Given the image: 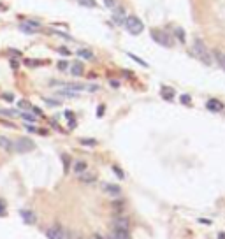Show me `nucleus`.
Returning a JSON list of instances; mask_svg holds the SVG:
<instances>
[{
  "label": "nucleus",
  "instance_id": "obj_1",
  "mask_svg": "<svg viewBox=\"0 0 225 239\" xmlns=\"http://www.w3.org/2000/svg\"><path fill=\"white\" fill-rule=\"evenodd\" d=\"M194 55H195L201 62H204L206 65H211V63H213V60H211V53L208 51L206 44H204L201 39H195V42H194Z\"/></svg>",
  "mask_w": 225,
  "mask_h": 239
},
{
  "label": "nucleus",
  "instance_id": "obj_2",
  "mask_svg": "<svg viewBox=\"0 0 225 239\" xmlns=\"http://www.w3.org/2000/svg\"><path fill=\"white\" fill-rule=\"evenodd\" d=\"M125 26H127V30H128L130 33H134V35H139V33L144 30V25H143V21H141L137 16H127V18H125Z\"/></svg>",
  "mask_w": 225,
  "mask_h": 239
},
{
  "label": "nucleus",
  "instance_id": "obj_3",
  "mask_svg": "<svg viewBox=\"0 0 225 239\" xmlns=\"http://www.w3.org/2000/svg\"><path fill=\"white\" fill-rule=\"evenodd\" d=\"M151 39H153L157 44L164 46V48H171V46H172V39H171V37H169V33H167V32H164V30H157V28H153V30H151Z\"/></svg>",
  "mask_w": 225,
  "mask_h": 239
},
{
  "label": "nucleus",
  "instance_id": "obj_4",
  "mask_svg": "<svg viewBox=\"0 0 225 239\" xmlns=\"http://www.w3.org/2000/svg\"><path fill=\"white\" fill-rule=\"evenodd\" d=\"M33 148H35V143L28 137H19L14 143V150L18 153H30V151H33Z\"/></svg>",
  "mask_w": 225,
  "mask_h": 239
},
{
  "label": "nucleus",
  "instance_id": "obj_5",
  "mask_svg": "<svg viewBox=\"0 0 225 239\" xmlns=\"http://www.w3.org/2000/svg\"><path fill=\"white\" fill-rule=\"evenodd\" d=\"M46 238L48 239H65L67 238V230L62 227V223H55L46 230Z\"/></svg>",
  "mask_w": 225,
  "mask_h": 239
},
{
  "label": "nucleus",
  "instance_id": "obj_6",
  "mask_svg": "<svg viewBox=\"0 0 225 239\" xmlns=\"http://www.w3.org/2000/svg\"><path fill=\"white\" fill-rule=\"evenodd\" d=\"M113 229H120V230H130V220L127 216H114L111 222Z\"/></svg>",
  "mask_w": 225,
  "mask_h": 239
},
{
  "label": "nucleus",
  "instance_id": "obj_7",
  "mask_svg": "<svg viewBox=\"0 0 225 239\" xmlns=\"http://www.w3.org/2000/svg\"><path fill=\"white\" fill-rule=\"evenodd\" d=\"M102 190H104V194H107V195H111V197H120V195H121V188H120V185L104 183V185H102Z\"/></svg>",
  "mask_w": 225,
  "mask_h": 239
},
{
  "label": "nucleus",
  "instance_id": "obj_8",
  "mask_svg": "<svg viewBox=\"0 0 225 239\" xmlns=\"http://www.w3.org/2000/svg\"><path fill=\"white\" fill-rule=\"evenodd\" d=\"M18 213H19V216L23 218V222H25L26 225H32V223L37 222V215H35L32 209H19Z\"/></svg>",
  "mask_w": 225,
  "mask_h": 239
},
{
  "label": "nucleus",
  "instance_id": "obj_9",
  "mask_svg": "<svg viewBox=\"0 0 225 239\" xmlns=\"http://www.w3.org/2000/svg\"><path fill=\"white\" fill-rule=\"evenodd\" d=\"M107 239H132V238H130V230H120V229H113V232L107 236Z\"/></svg>",
  "mask_w": 225,
  "mask_h": 239
},
{
  "label": "nucleus",
  "instance_id": "obj_10",
  "mask_svg": "<svg viewBox=\"0 0 225 239\" xmlns=\"http://www.w3.org/2000/svg\"><path fill=\"white\" fill-rule=\"evenodd\" d=\"M160 95H162V99H165V100H172L174 95H176V91H174V88L162 84V86H160Z\"/></svg>",
  "mask_w": 225,
  "mask_h": 239
},
{
  "label": "nucleus",
  "instance_id": "obj_11",
  "mask_svg": "<svg viewBox=\"0 0 225 239\" xmlns=\"http://www.w3.org/2000/svg\"><path fill=\"white\" fill-rule=\"evenodd\" d=\"M79 95V91H74V90H69V88H62L56 91V97H65V99H76Z\"/></svg>",
  "mask_w": 225,
  "mask_h": 239
},
{
  "label": "nucleus",
  "instance_id": "obj_12",
  "mask_svg": "<svg viewBox=\"0 0 225 239\" xmlns=\"http://www.w3.org/2000/svg\"><path fill=\"white\" fill-rule=\"evenodd\" d=\"M206 107H208L209 111H213V113H218V111H222V109H224V104H222V102H218L216 99H209V100H208V104H206Z\"/></svg>",
  "mask_w": 225,
  "mask_h": 239
},
{
  "label": "nucleus",
  "instance_id": "obj_13",
  "mask_svg": "<svg viewBox=\"0 0 225 239\" xmlns=\"http://www.w3.org/2000/svg\"><path fill=\"white\" fill-rule=\"evenodd\" d=\"M0 148H2V150H5V151H12V150H14V143H12L9 137L0 135Z\"/></svg>",
  "mask_w": 225,
  "mask_h": 239
},
{
  "label": "nucleus",
  "instance_id": "obj_14",
  "mask_svg": "<svg viewBox=\"0 0 225 239\" xmlns=\"http://www.w3.org/2000/svg\"><path fill=\"white\" fill-rule=\"evenodd\" d=\"M72 169H74V172H76V174H83V172H86L88 164H86V162H83V160H77V162H74Z\"/></svg>",
  "mask_w": 225,
  "mask_h": 239
},
{
  "label": "nucleus",
  "instance_id": "obj_15",
  "mask_svg": "<svg viewBox=\"0 0 225 239\" xmlns=\"http://www.w3.org/2000/svg\"><path fill=\"white\" fill-rule=\"evenodd\" d=\"M83 72H84V67H83L81 62H76V63L70 65V74L72 76H83Z\"/></svg>",
  "mask_w": 225,
  "mask_h": 239
},
{
  "label": "nucleus",
  "instance_id": "obj_16",
  "mask_svg": "<svg viewBox=\"0 0 225 239\" xmlns=\"http://www.w3.org/2000/svg\"><path fill=\"white\" fill-rule=\"evenodd\" d=\"M76 55H77L79 58H84V60H93V53H92L90 49H84V48L77 49V51H76Z\"/></svg>",
  "mask_w": 225,
  "mask_h": 239
},
{
  "label": "nucleus",
  "instance_id": "obj_17",
  "mask_svg": "<svg viewBox=\"0 0 225 239\" xmlns=\"http://www.w3.org/2000/svg\"><path fill=\"white\" fill-rule=\"evenodd\" d=\"M174 35H176V39H178L180 44H187V35H185V30H183V28H176V30H174Z\"/></svg>",
  "mask_w": 225,
  "mask_h": 239
},
{
  "label": "nucleus",
  "instance_id": "obj_18",
  "mask_svg": "<svg viewBox=\"0 0 225 239\" xmlns=\"http://www.w3.org/2000/svg\"><path fill=\"white\" fill-rule=\"evenodd\" d=\"M19 30H21L23 33H28V35H32V33H35V32H37V30H35L33 26H30L26 21H23V23L19 25Z\"/></svg>",
  "mask_w": 225,
  "mask_h": 239
},
{
  "label": "nucleus",
  "instance_id": "obj_19",
  "mask_svg": "<svg viewBox=\"0 0 225 239\" xmlns=\"http://www.w3.org/2000/svg\"><path fill=\"white\" fill-rule=\"evenodd\" d=\"M0 116L16 118V116H19V113H18V111H14V109H0Z\"/></svg>",
  "mask_w": 225,
  "mask_h": 239
},
{
  "label": "nucleus",
  "instance_id": "obj_20",
  "mask_svg": "<svg viewBox=\"0 0 225 239\" xmlns=\"http://www.w3.org/2000/svg\"><path fill=\"white\" fill-rule=\"evenodd\" d=\"M213 56L216 58V62H218V65H220V67H222V69H224V70H225V55H222L220 51H215V53H213Z\"/></svg>",
  "mask_w": 225,
  "mask_h": 239
},
{
  "label": "nucleus",
  "instance_id": "obj_21",
  "mask_svg": "<svg viewBox=\"0 0 225 239\" xmlns=\"http://www.w3.org/2000/svg\"><path fill=\"white\" fill-rule=\"evenodd\" d=\"M79 179L83 183H95V174H79Z\"/></svg>",
  "mask_w": 225,
  "mask_h": 239
},
{
  "label": "nucleus",
  "instance_id": "obj_22",
  "mask_svg": "<svg viewBox=\"0 0 225 239\" xmlns=\"http://www.w3.org/2000/svg\"><path fill=\"white\" fill-rule=\"evenodd\" d=\"M128 58H132V60H134V62H137V63H139V65H141V67H148V63H146V62H144V60H141V58H139V56H136V55H132V53H128Z\"/></svg>",
  "mask_w": 225,
  "mask_h": 239
},
{
  "label": "nucleus",
  "instance_id": "obj_23",
  "mask_svg": "<svg viewBox=\"0 0 225 239\" xmlns=\"http://www.w3.org/2000/svg\"><path fill=\"white\" fill-rule=\"evenodd\" d=\"M42 100H44L48 106H51V107H58V106H60V100H55V99H48V97H44Z\"/></svg>",
  "mask_w": 225,
  "mask_h": 239
},
{
  "label": "nucleus",
  "instance_id": "obj_24",
  "mask_svg": "<svg viewBox=\"0 0 225 239\" xmlns=\"http://www.w3.org/2000/svg\"><path fill=\"white\" fill-rule=\"evenodd\" d=\"M18 106H19V109H25V111H30V109H32V104H30L28 100H19Z\"/></svg>",
  "mask_w": 225,
  "mask_h": 239
},
{
  "label": "nucleus",
  "instance_id": "obj_25",
  "mask_svg": "<svg viewBox=\"0 0 225 239\" xmlns=\"http://www.w3.org/2000/svg\"><path fill=\"white\" fill-rule=\"evenodd\" d=\"M19 116H21L23 120L30 121V123H33V121H35V114H30V113H19Z\"/></svg>",
  "mask_w": 225,
  "mask_h": 239
},
{
  "label": "nucleus",
  "instance_id": "obj_26",
  "mask_svg": "<svg viewBox=\"0 0 225 239\" xmlns=\"http://www.w3.org/2000/svg\"><path fill=\"white\" fill-rule=\"evenodd\" d=\"M62 162H63V171H69V167H70V157L69 155H62Z\"/></svg>",
  "mask_w": 225,
  "mask_h": 239
},
{
  "label": "nucleus",
  "instance_id": "obj_27",
  "mask_svg": "<svg viewBox=\"0 0 225 239\" xmlns=\"http://www.w3.org/2000/svg\"><path fill=\"white\" fill-rule=\"evenodd\" d=\"M7 215V204L4 199H0V216H5Z\"/></svg>",
  "mask_w": 225,
  "mask_h": 239
},
{
  "label": "nucleus",
  "instance_id": "obj_28",
  "mask_svg": "<svg viewBox=\"0 0 225 239\" xmlns=\"http://www.w3.org/2000/svg\"><path fill=\"white\" fill-rule=\"evenodd\" d=\"M180 100H181V104H185V106H190V104H192V99H190V95H187V93L181 95Z\"/></svg>",
  "mask_w": 225,
  "mask_h": 239
},
{
  "label": "nucleus",
  "instance_id": "obj_29",
  "mask_svg": "<svg viewBox=\"0 0 225 239\" xmlns=\"http://www.w3.org/2000/svg\"><path fill=\"white\" fill-rule=\"evenodd\" d=\"M113 172H114V174H116V176H118L120 179H123V178H125V174H123V171H121V169H120L118 165H113Z\"/></svg>",
  "mask_w": 225,
  "mask_h": 239
},
{
  "label": "nucleus",
  "instance_id": "obj_30",
  "mask_svg": "<svg viewBox=\"0 0 225 239\" xmlns=\"http://www.w3.org/2000/svg\"><path fill=\"white\" fill-rule=\"evenodd\" d=\"M79 4H81V5H84V7H97L95 0H79Z\"/></svg>",
  "mask_w": 225,
  "mask_h": 239
},
{
  "label": "nucleus",
  "instance_id": "obj_31",
  "mask_svg": "<svg viewBox=\"0 0 225 239\" xmlns=\"http://www.w3.org/2000/svg\"><path fill=\"white\" fill-rule=\"evenodd\" d=\"M81 144H84V146H95L97 141L95 139H81Z\"/></svg>",
  "mask_w": 225,
  "mask_h": 239
},
{
  "label": "nucleus",
  "instance_id": "obj_32",
  "mask_svg": "<svg viewBox=\"0 0 225 239\" xmlns=\"http://www.w3.org/2000/svg\"><path fill=\"white\" fill-rule=\"evenodd\" d=\"M113 209H114V211H121V209H123V201H116V202H113Z\"/></svg>",
  "mask_w": 225,
  "mask_h": 239
},
{
  "label": "nucleus",
  "instance_id": "obj_33",
  "mask_svg": "<svg viewBox=\"0 0 225 239\" xmlns=\"http://www.w3.org/2000/svg\"><path fill=\"white\" fill-rule=\"evenodd\" d=\"M2 99H4L5 102H12V100H14V95H12V93H4Z\"/></svg>",
  "mask_w": 225,
  "mask_h": 239
},
{
  "label": "nucleus",
  "instance_id": "obj_34",
  "mask_svg": "<svg viewBox=\"0 0 225 239\" xmlns=\"http://www.w3.org/2000/svg\"><path fill=\"white\" fill-rule=\"evenodd\" d=\"M67 67H69V63H67L65 60H62V62H58V69H60V70H67Z\"/></svg>",
  "mask_w": 225,
  "mask_h": 239
},
{
  "label": "nucleus",
  "instance_id": "obj_35",
  "mask_svg": "<svg viewBox=\"0 0 225 239\" xmlns=\"http://www.w3.org/2000/svg\"><path fill=\"white\" fill-rule=\"evenodd\" d=\"M86 91H99V84H86Z\"/></svg>",
  "mask_w": 225,
  "mask_h": 239
},
{
  "label": "nucleus",
  "instance_id": "obj_36",
  "mask_svg": "<svg viewBox=\"0 0 225 239\" xmlns=\"http://www.w3.org/2000/svg\"><path fill=\"white\" fill-rule=\"evenodd\" d=\"M104 5L113 9V7H116V0H104Z\"/></svg>",
  "mask_w": 225,
  "mask_h": 239
},
{
  "label": "nucleus",
  "instance_id": "obj_37",
  "mask_svg": "<svg viewBox=\"0 0 225 239\" xmlns=\"http://www.w3.org/2000/svg\"><path fill=\"white\" fill-rule=\"evenodd\" d=\"M58 53L63 55V56H69V55H70V51H69L67 48H58Z\"/></svg>",
  "mask_w": 225,
  "mask_h": 239
},
{
  "label": "nucleus",
  "instance_id": "obj_38",
  "mask_svg": "<svg viewBox=\"0 0 225 239\" xmlns=\"http://www.w3.org/2000/svg\"><path fill=\"white\" fill-rule=\"evenodd\" d=\"M104 109H106V107H104L102 104L97 107V116H99V118H102V116H104Z\"/></svg>",
  "mask_w": 225,
  "mask_h": 239
},
{
  "label": "nucleus",
  "instance_id": "obj_39",
  "mask_svg": "<svg viewBox=\"0 0 225 239\" xmlns=\"http://www.w3.org/2000/svg\"><path fill=\"white\" fill-rule=\"evenodd\" d=\"M109 84H111L113 88H120V81H116V79H111V81H109Z\"/></svg>",
  "mask_w": 225,
  "mask_h": 239
},
{
  "label": "nucleus",
  "instance_id": "obj_40",
  "mask_svg": "<svg viewBox=\"0 0 225 239\" xmlns=\"http://www.w3.org/2000/svg\"><path fill=\"white\" fill-rule=\"evenodd\" d=\"M63 114H65V118H67L69 121H70V120H74V114H72V111H65Z\"/></svg>",
  "mask_w": 225,
  "mask_h": 239
},
{
  "label": "nucleus",
  "instance_id": "obj_41",
  "mask_svg": "<svg viewBox=\"0 0 225 239\" xmlns=\"http://www.w3.org/2000/svg\"><path fill=\"white\" fill-rule=\"evenodd\" d=\"M26 130H28V132H39V128L33 127V125H26Z\"/></svg>",
  "mask_w": 225,
  "mask_h": 239
},
{
  "label": "nucleus",
  "instance_id": "obj_42",
  "mask_svg": "<svg viewBox=\"0 0 225 239\" xmlns=\"http://www.w3.org/2000/svg\"><path fill=\"white\" fill-rule=\"evenodd\" d=\"M9 53L14 55V56H21V51H16V49H9Z\"/></svg>",
  "mask_w": 225,
  "mask_h": 239
},
{
  "label": "nucleus",
  "instance_id": "obj_43",
  "mask_svg": "<svg viewBox=\"0 0 225 239\" xmlns=\"http://www.w3.org/2000/svg\"><path fill=\"white\" fill-rule=\"evenodd\" d=\"M92 238H93V239H107L106 236H102V234H99V232H97V234H93Z\"/></svg>",
  "mask_w": 225,
  "mask_h": 239
},
{
  "label": "nucleus",
  "instance_id": "obj_44",
  "mask_svg": "<svg viewBox=\"0 0 225 239\" xmlns=\"http://www.w3.org/2000/svg\"><path fill=\"white\" fill-rule=\"evenodd\" d=\"M18 65H19L18 60H11V67H12V69H18Z\"/></svg>",
  "mask_w": 225,
  "mask_h": 239
},
{
  "label": "nucleus",
  "instance_id": "obj_45",
  "mask_svg": "<svg viewBox=\"0 0 225 239\" xmlns=\"http://www.w3.org/2000/svg\"><path fill=\"white\" fill-rule=\"evenodd\" d=\"M199 222H201V223H206V225H211V220H206V218H201Z\"/></svg>",
  "mask_w": 225,
  "mask_h": 239
},
{
  "label": "nucleus",
  "instance_id": "obj_46",
  "mask_svg": "<svg viewBox=\"0 0 225 239\" xmlns=\"http://www.w3.org/2000/svg\"><path fill=\"white\" fill-rule=\"evenodd\" d=\"M218 239H225V234H218Z\"/></svg>",
  "mask_w": 225,
  "mask_h": 239
},
{
  "label": "nucleus",
  "instance_id": "obj_47",
  "mask_svg": "<svg viewBox=\"0 0 225 239\" xmlns=\"http://www.w3.org/2000/svg\"><path fill=\"white\" fill-rule=\"evenodd\" d=\"M0 11H5V5H2V4H0Z\"/></svg>",
  "mask_w": 225,
  "mask_h": 239
},
{
  "label": "nucleus",
  "instance_id": "obj_48",
  "mask_svg": "<svg viewBox=\"0 0 225 239\" xmlns=\"http://www.w3.org/2000/svg\"><path fill=\"white\" fill-rule=\"evenodd\" d=\"M90 239H93V238H90Z\"/></svg>",
  "mask_w": 225,
  "mask_h": 239
}]
</instances>
